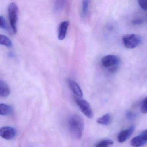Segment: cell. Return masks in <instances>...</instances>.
<instances>
[{"label": "cell", "instance_id": "9", "mask_svg": "<svg viewBox=\"0 0 147 147\" xmlns=\"http://www.w3.org/2000/svg\"><path fill=\"white\" fill-rule=\"evenodd\" d=\"M69 24V22L68 21H63L60 24L58 34V38L59 40H63L66 37Z\"/></svg>", "mask_w": 147, "mask_h": 147}, {"label": "cell", "instance_id": "6", "mask_svg": "<svg viewBox=\"0 0 147 147\" xmlns=\"http://www.w3.org/2000/svg\"><path fill=\"white\" fill-rule=\"evenodd\" d=\"M16 129L11 126H4L0 129V136L6 140L13 139L16 136Z\"/></svg>", "mask_w": 147, "mask_h": 147}, {"label": "cell", "instance_id": "22", "mask_svg": "<svg viewBox=\"0 0 147 147\" xmlns=\"http://www.w3.org/2000/svg\"><path fill=\"white\" fill-rule=\"evenodd\" d=\"M126 117L129 119H134L136 117L135 113H132V112L129 111L126 113Z\"/></svg>", "mask_w": 147, "mask_h": 147}, {"label": "cell", "instance_id": "21", "mask_svg": "<svg viewBox=\"0 0 147 147\" xmlns=\"http://www.w3.org/2000/svg\"><path fill=\"white\" fill-rule=\"evenodd\" d=\"M139 136L142 137V138L147 142V129L143 131L141 134H139Z\"/></svg>", "mask_w": 147, "mask_h": 147}, {"label": "cell", "instance_id": "13", "mask_svg": "<svg viewBox=\"0 0 147 147\" xmlns=\"http://www.w3.org/2000/svg\"><path fill=\"white\" fill-rule=\"evenodd\" d=\"M111 116L110 113H107L101 117L99 118L97 120L98 123L102 125H108L111 122Z\"/></svg>", "mask_w": 147, "mask_h": 147}, {"label": "cell", "instance_id": "5", "mask_svg": "<svg viewBox=\"0 0 147 147\" xmlns=\"http://www.w3.org/2000/svg\"><path fill=\"white\" fill-rule=\"evenodd\" d=\"M120 60L118 57L114 55H108L102 58L101 63L104 67L110 68L117 66L119 64Z\"/></svg>", "mask_w": 147, "mask_h": 147}, {"label": "cell", "instance_id": "3", "mask_svg": "<svg viewBox=\"0 0 147 147\" xmlns=\"http://www.w3.org/2000/svg\"><path fill=\"white\" fill-rule=\"evenodd\" d=\"M123 43L126 48L133 49L137 47L142 42V38L136 34L126 35L123 38Z\"/></svg>", "mask_w": 147, "mask_h": 147}, {"label": "cell", "instance_id": "17", "mask_svg": "<svg viewBox=\"0 0 147 147\" xmlns=\"http://www.w3.org/2000/svg\"><path fill=\"white\" fill-rule=\"evenodd\" d=\"M0 27L1 29L5 30L6 31H9L10 28L8 27L5 19L3 16H0Z\"/></svg>", "mask_w": 147, "mask_h": 147}, {"label": "cell", "instance_id": "4", "mask_svg": "<svg viewBox=\"0 0 147 147\" xmlns=\"http://www.w3.org/2000/svg\"><path fill=\"white\" fill-rule=\"evenodd\" d=\"M74 99L76 103L78 105L82 113L88 118H92L94 113L89 103L85 100L78 98L76 96H75Z\"/></svg>", "mask_w": 147, "mask_h": 147}, {"label": "cell", "instance_id": "1", "mask_svg": "<svg viewBox=\"0 0 147 147\" xmlns=\"http://www.w3.org/2000/svg\"><path fill=\"white\" fill-rule=\"evenodd\" d=\"M67 126L69 133L74 138H81L84 128V120L78 114L70 116L68 120Z\"/></svg>", "mask_w": 147, "mask_h": 147}, {"label": "cell", "instance_id": "8", "mask_svg": "<svg viewBox=\"0 0 147 147\" xmlns=\"http://www.w3.org/2000/svg\"><path fill=\"white\" fill-rule=\"evenodd\" d=\"M67 82L69 88L76 96L78 98H82L83 96L82 91L77 82L71 79H69Z\"/></svg>", "mask_w": 147, "mask_h": 147}, {"label": "cell", "instance_id": "23", "mask_svg": "<svg viewBox=\"0 0 147 147\" xmlns=\"http://www.w3.org/2000/svg\"><path fill=\"white\" fill-rule=\"evenodd\" d=\"M118 70L117 66H115V67H111L109 68L108 71L111 74H114L116 73Z\"/></svg>", "mask_w": 147, "mask_h": 147}, {"label": "cell", "instance_id": "11", "mask_svg": "<svg viewBox=\"0 0 147 147\" xmlns=\"http://www.w3.org/2000/svg\"><path fill=\"white\" fill-rule=\"evenodd\" d=\"M13 108L10 105L5 104L0 105V114L3 116H8L11 114Z\"/></svg>", "mask_w": 147, "mask_h": 147}, {"label": "cell", "instance_id": "24", "mask_svg": "<svg viewBox=\"0 0 147 147\" xmlns=\"http://www.w3.org/2000/svg\"><path fill=\"white\" fill-rule=\"evenodd\" d=\"M132 24L136 25L142 24L143 23V21L141 19H136L132 20Z\"/></svg>", "mask_w": 147, "mask_h": 147}, {"label": "cell", "instance_id": "20", "mask_svg": "<svg viewBox=\"0 0 147 147\" xmlns=\"http://www.w3.org/2000/svg\"><path fill=\"white\" fill-rule=\"evenodd\" d=\"M138 5L143 10L147 11V0H139Z\"/></svg>", "mask_w": 147, "mask_h": 147}, {"label": "cell", "instance_id": "16", "mask_svg": "<svg viewBox=\"0 0 147 147\" xmlns=\"http://www.w3.org/2000/svg\"><path fill=\"white\" fill-rule=\"evenodd\" d=\"M113 144V141L111 139H105L99 142L95 147H108Z\"/></svg>", "mask_w": 147, "mask_h": 147}, {"label": "cell", "instance_id": "10", "mask_svg": "<svg viewBox=\"0 0 147 147\" xmlns=\"http://www.w3.org/2000/svg\"><path fill=\"white\" fill-rule=\"evenodd\" d=\"M11 91L7 82L3 80L0 81V95L3 98H6L10 95Z\"/></svg>", "mask_w": 147, "mask_h": 147}, {"label": "cell", "instance_id": "2", "mask_svg": "<svg viewBox=\"0 0 147 147\" xmlns=\"http://www.w3.org/2000/svg\"><path fill=\"white\" fill-rule=\"evenodd\" d=\"M8 17L13 33L15 34L17 32V23L18 14V7L16 3H11L8 7Z\"/></svg>", "mask_w": 147, "mask_h": 147}, {"label": "cell", "instance_id": "12", "mask_svg": "<svg viewBox=\"0 0 147 147\" xmlns=\"http://www.w3.org/2000/svg\"><path fill=\"white\" fill-rule=\"evenodd\" d=\"M147 143L139 135L132 138L131 141V145L133 147H141Z\"/></svg>", "mask_w": 147, "mask_h": 147}, {"label": "cell", "instance_id": "15", "mask_svg": "<svg viewBox=\"0 0 147 147\" xmlns=\"http://www.w3.org/2000/svg\"><path fill=\"white\" fill-rule=\"evenodd\" d=\"M65 2L64 1H57L55 4L54 8L55 11L60 12L62 11L65 6Z\"/></svg>", "mask_w": 147, "mask_h": 147}, {"label": "cell", "instance_id": "7", "mask_svg": "<svg viewBox=\"0 0 147 147\" xmlns=\"http://www.w3.org/2000/svg\"><path fill=\"white\" fill-rule=\"evenodd\" d=\"M134 130L135 127L132 126L128 129L122 131L118 136L117 140L118 142L120 143L124 142L131 136Z\"/></svg>", "mask_w": 147, "mask_h": 147}, {"label": "cell", "instance_id": "19", "mask_svg": "<svg viewBox=\"0 0 147 147\" xmlns=\"http://www.w3.org/2000/svg\"><path fill=\"white\" fill-rule=\"evenodd\" d=\"M141 111L143 113H147V97L144 100L142 103Z\"/></svg>", "mask_w": 147, "mask_h": 147}, {"label": "cell", "instance_id": "14", "mask_svg": "<svg viewBox=\"0 0 147 147\" xmlns=\"http://www.w3.org/2000/svg\"><path fill=\"white\" fill-rule=\"evenodd\" d=\"M0 43L2 45H5L8 47H11L13 46L12 42L9 38L5 35H0Z\"/></svg>", "mask_w": 147, "mask_h": 147}, {"label": "cell", "instance_id": "18", "mask_svg": "<svg viewBox=\"0 0 147 147\" xmlns=\"http://www.w3.org/2000/svg\"><path fill=\"white\" fill-rule=\"evenodd\" d=\"M88 1H82V13L83 16H86L87 14L89 6Z\"/></svg>", "mask_w": 147, "mask_h": 147}]
</instances>
